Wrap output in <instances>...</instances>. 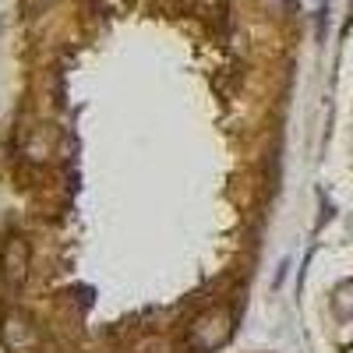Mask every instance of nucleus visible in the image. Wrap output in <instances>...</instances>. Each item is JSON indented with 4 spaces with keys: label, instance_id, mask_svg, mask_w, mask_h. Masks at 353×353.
I'll return each mask as SVG.
<instances>
[{
    "label": "nucleus",
    "instance_id": "f257e3e1",
    "mask_svg": "<svg viewBox=\"0 0 353 353\" xmlns=\"http://www.w3.org/2000/svg\"><path fill=\"white\" fill-rule=\"evenodd\" d=\"M233 325H230V314L226 311H205L194 318V325H191V346L198 353H212L219 350L226 339H230Z\"/></svg>",
    "mask_w": 353,
    "mask_h": 353
},
{
    "label": "nucleus",
    "instance_id": "f03ea898",
    "mask_svg": "<svg viewBox=\"0 0 353 353\" xmlns=\"http://www.w3.org/2000/svg\"><path fill=\"white\" fill-rule=\"evenodd\" d=\"M0 279L8 290H21L28 279V244L21 237H8L0 248Z\"/></svg>",
    "mask_w": 353,
    "mask_h": 353
},
{
    "label": "nucleus",
    "instance_id": "7ed1b4c3",
    "mask_svg": "<svg viewBox=\"0 0 353 353\" xmlns=\"http://www.w3.org/2000/svg\"><path fill=\"white\" fill-rule=\"evenodd\" d=\"M0 339H4L8 350L25 353V350H36V346H39V329L32 325V318H25V314H8L4 325H0Z\"/></svg>",
    "mask_w": 353,
    "mask_h": 353
},
{
    "label": "nucleus",
    "instance_id": "20e7f679",
    "mask_svg": "<svg viewBox=\"0 0 353 353\" xmlns=\"http://www.w3.org/2000/svg\"><path fill=\"white\" fill-rule=\"evenodd\" d=\"M50 4H53V0H21V11H25V18H36V14H43Z\"/></svg>",
    "mask_w": 353,
    "mask_h": 353
}]
</instances>
